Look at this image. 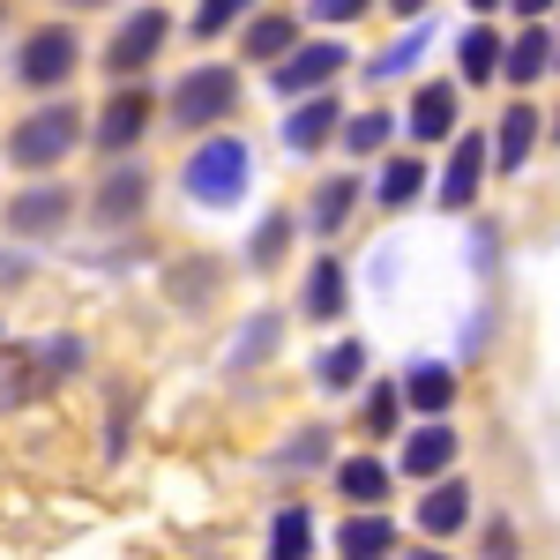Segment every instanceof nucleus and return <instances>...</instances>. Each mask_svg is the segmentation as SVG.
Returning <instances> with one entry per match:
<instances>
[{
    "mask_svg": "<svg viewBox=\"0 0 560 560\" xmlns=\"http://www.w3.org/2000/svg\"><path fill=\"white\" fill-rule=\"evenodd\" d=\"M419 187H427V165H419V158H388L382 179H374V202H382V210H411Z\"/></svg>",
    "mask_w": 560,
    "mask_h": 560,
    "instance_id": "18",
    "label": "nucleus"
},
{
    "mask_svg": "<svg viewBox=\"0 0 560 560\" xmlns=\"http://www.w3.org/2000/svg\"><path fill=\"white\" fill-rule=\"evenodd\" d=\"M388 546H396V530H388V516H374V509L345 516V530H337V553L345 560H388Z\"/></svg>",
    "mask_w": 560,
    "mask_h": 560,
    "instance_id": "15",
    "label": "nucleus"
},
{
    "mask_svg": "<svg viewBox=\"0 0 560 560\" xmlns=\"http://www.w3.org/2000/svg\"><path fill=\"white\" fill-rule=\"evenodd\" d=\"M456 68H464L471 83H486V75H501V68H509V45H501V31H486V23H471V31L456 38Z\"/></svg>",
    "mask_w": 560,
    "mask_h": 560,
    "instance_id": "16",
    "label": "nucleus"
},
{
    "mask_svg": "<svg viewBox=\"0 0 560 560\" xmlns=\"http://www.w3.org/2000/svg\"><path fill=\"white\" fill-rule=\"evenodd\" d=\"M247 173H255L247 142H240V135H210V142H202V150L187 158L179 187H187L195 202H210V210H232V202L247 195Z\"/></svg>",
    "mask_w": 560,
    "mask_h": 560,
    "instance_id": "1",
    "label": "nucleus"
},
{
    "mask_svg": "<svg viewBox=\"0 0 560 560\" xmlns=\"http://www.w3.org/2000/svg\"><path fill=\"white\" fill-rule=\"evenodd\" d=\"M448 135H456V90L427 83L411 97V142H448Z\"/></svg>",
    "mask_w": 560,
    "mask_h": 560,
    "instance_id": "14",
    "label": "nucleus"
},
{
    "mask_svg": "<svg viewBox=\"0 0 560 560\" xmlns=\"http://www.w3.org/2000/svg\"><path fill=\"white\" fill-rule=\"evenodd\" d=\"M509 8H516L523 23H538V15H546V8H553V0H509Z\"/></svg>",
    "mask_w": 560,
    "mask_h": 560,
    "instance_id": "36",
    "label": "nucleus"
},
{
    "mask_svg": "<svg viewBox=\"0 0 560 560\" xmlns=\"http://www.w3.org/2000/svg\"><path fill=\"white\" fill-rule=\"evenodd\" d=\"M284 456H292V464H314V456H322V433H300V441H292Z\"/></svg>",
    "mask_w": 560,
    "mask_h": 560,
    "instance_id": "35",
    "label": "nucleus"
},
{
    "mask_svg": "<svg viewBox=\"0 0 560 560\" xmlns=\"http://www.w3.org/2000/svg\"><path fill=\"white\" fill-rule=\"evenodd\" d=\"M68 210H75V202H68V187H60V179H52V187H23V195L8 202V232H23V240L60 232V224H68Z\"/></svg>",
    "mask_w": 560,
    "mask_h": 560,
    "instance_id": "8",
    "label": "nucleus"
},
{
    "mask_svg": "<svg viewBox=\"0 0 560 560\" xmlns=\"http://www.w3.org/2000/svg\"><path fill=\"white\" fill-rule=\"evenodd\" d=\"M366 8H374V0H314L306 15H314V23H359Z\"/></svg>",
    "mask_w": 560,
    "mask_h": 560,
    "instance_id": "33",
    "label": "nucleus"
},
{
    "mask_svg": "<svg viewBox=\"0 0 560 560\" xmlns=\"http://www.w3.org/2000/svg\"><path fill=\"white\" fill-rule=\"evenodd\" d=\"M396 396H404V388H374V396H366V433L396 427Z\"/></svg>",
    "mask_w": 560,
    "mask_h": 560,
    "instance_id": "32",
    "label": "nucleus"
},
{
    "mask_svg": "<svg viewBox=\"0 0 560 560\" xmlns=\"http://www.w3.org/2000/svg\"><path fill=\"white\" fill-rule=\"evenodd\" d=\"M337 128H345V120H337V97H329V90H322V97H300V105L284 113V150H292V158H314Z\"/></svg>",
    "mask_w": 560,
    "mask_h": 560,
    "instance_id": "9",
    "label": "nucleus"
},
{
    "mask_svg": "<svg viewBox=\"0 0 560 560\" xmlns=\"http://www.w3.org/2000/svg\"><path fill=\"white\" fill-rule=\"evenodd\" d=\"M306 314H314V322H337V314H345V261H314V269H306Z\"/></svg>",
    "mask_w": 560,
    "mask_h": 560,
    "instance_id": "21",
    "label": "nucleus"
},
{
    "mask_svg": "<svg viewBox=\"0 0 560 560\" xmlns=\"http://www.w3.org/2000/svg\"><path fill=\"white\" fill-rule=\"evenodd\" d=\"M0 15H8V0H0Z\"/></svg>",
    "mask_w": 560,
    "mask_h": 560,
    "instance_id": "41",
    "label": "nucleus"
},
{
    "mask_svg": "<svg viewBox=\"0 0 560 560\" xmlns=\"http://www.w3.org/2000/svg\"><path fill=\"white\" fill-rule=\"evenodd\" d=\"M75 60H83L75 31L45 23V31H31V38H23V52H15V75H23L31 90H60L68 75H75Z\"/></svg>",
    "mask_w": 560,
    "mask_h": 560,
    "instance_id": "4",
    "label": "nucleus"
},
{
    "mask_svg": "<svg viewBox=\"0 0 560 560\" xmlns=\"http://www.w3.org/2000/svg\"><path fill=\"white\" fill-rule=\"evenodd\" d=\"M411 560H448V553H427V546H419V553H411Z\"/></svg>",
    "mask_w": 560,
    "mask_h": 560,
    "instance_id": "38",
    "label": "nucleus"
},
{
    "mask_svg": "<svg viewBox=\"0 0 560 560\" xmlns=\"http://www.w3.org/2000/svg\"><path fill=\"white\" fill-rule=\"evenodd\" d=\"M165 31H173V15H165V8H135L128 23L113 31V45H105V75H142V68L158 60Z\"/></svg>",
    "mask_w": 560,
    "mask_h": 560,
    "instance_id": "6",
    "label": "nucleus"
},
{
    "mask_svg": "<svg viewBox=\"0 0 560 560\" xmlns=\"http://www.w3.org/2000/svg\"><path fill=\"white\" fill-rule=\"evenodd\" d=\"M142 128H150V97H142V90H113L105 113H97V150H105V158H113V150H135Z\"/></svg>",
    "mask_w": 560,
    "mask_h": 560,
    "instance_id": "7",
    "label": "nucleus"
},
{
    "mask_svg": "<svg viewBox=\"0 0 560 560\" xmlns=\"http://www.w3.org/2000/svg\"><path fill=\"white\" fill-rule=\"evenodd\" d=\"M486 560H516V530L509 523H486Z\"/></svg>",
    "mask_w": 560,
    "mask_h": 560,
    "instance_id": "34",
    "label": "nucleus"
},
{
    "mask_svg": "<svg viewBox=\"0 0 560 560\" xmlns=\"http://www.w3.org/2000/svg\"><path fill=\"white\" fill-rule=\"evenodd\" d=\"M388 135H396V120H388V113H359V120H345V150H351V158H374Z\"/></svg>",
    "mask_w": 560,
    "mask_h": 560,
    "instance_id": "26",
    "label": "nucleus"
},
{
    "mask_svg": "<svg viewBox=\"0 0 560 560\" xmlns=\"http://www.w3.org/2000/svg\"><path fill=\"white\" fill-rule=\"evenodd\" d=\"M345 60H351L345 45H300L292 60H277V68H269V90H277L284 105H292V97H322V90L345 75Z\"/></svg>",
    "mask_w": 560,
    "mask_h": 560,
    "instance_id": "5",
    "label": "nucleus"
},
{
    "mask_svg": "<svg viewBox=\"0 0 560 560\" xmlns=\"http://www.w3.org/2000/svg\"><path fill=\"white\" fill-rule=\"evenodd\" d=\"M75 142H83V113L52 97V105H38V113H31V120H15V135H8V158H15L23 173H52V165H60Z\"/></svg>",
    "mask_w": 560,
    "mask_h": 560,
    "instance_id": "2",
    "label": "nucleus"
},
{
    "mask_svg": "<svg viewBox=\"0 0 560 560\" xmlns=\"http://www.w3.org/2000/svg\"><path fill=\"white\" fill-rule=\"evenodd\" d=\"M478 179H486V135L456 142V158H448V173H441V210H471Z\"/></svg>",
    "mask_w": 560,
    "mask_h": 560,
    "instance_id": "11",
    "label": "nucleus"
},
{
    "mask_svg": "<svg viewBox=\"0 0 560 560\" xmlns=\"http://www.w3.org/2000/svg\"><path fill=\"white\" fill-rule=\"evenodd\" d=\"M538 128H546V120H538V105H509V113H501V135H493V165H501V173H523Z\"/></svg>",
    "mask_w": 560,
    "mask_h": 560,
    "instance_id": "12",
    "label": "nucleus"
},
{
    "mask_svg": "<svg viewBox=\"0 0 560 560\" xmlns=\"http://www.w3.org/2000/svg\"><path fill=\"white\" fill-rule=\"evenodd\" d=\"M240 105V75L232 68H187L173 83V128H217Z\"/></svg>",
    "mask_w": 560,
    "mask_h": 560,
    "instance_id": "3",
    "label": "nucleus"
},
{
    "mask_svg": "<svg viewBox=\"0 0 560 560\" xmlns=\"http://www.w3.org/2000/svg\"><path fill=\"white\" fill-rule=\"evenodd\" d=\"M306 553H314L306 509H277V523H269V560H306Z\"/></svg>",
    "mask_w": 560,
    "mask_h": 560,
    "instance_id": "24",
    "label": "nucleus"
},
{
    "mask_svg": "<svg viewBox=\"0 0 560 560\" xmlns=\"http://www.w3.org/2000/svg\"><path fill=\"white\" fill-rule=\"evenodd\" d=\"M471 8H501V0H471Z\"/></svg>",
    "mask_w": 560,
    "mask_h": 560,
    "instance_id": "40",
    "label": "nucleus"
},
{
    "mask_svg": "<svg viewBox=\"0 0 560 560\" xmlns=\"http://www.w3.org/2000/svg\"><path fill=\"white\" fill-rule=\"evenodd\" d=\"M419 52H427V23H411V31H404V38L388 45L382 60H374V75H404V68H411V60H419Z\"/></svg>",
    "mask_w": 560,
    "mask_h": 560,
    "instance_id": "29",
    "label": "nucleus"
},
{
    "mask_svg": "<svg viewBox=\"0 0 560 560\" xmlns=\"http://www.w3.org/2000/svg\"><path fill=\"white\" fill-rule=\"evenodd\" d=\"M404 404H411V411H427V419H441V411H448V404H456V374H448V366H411V374H404Z\"/></svg>",
    "mask_w": 560,
    "mask_h": 560,
    "instance_id": "17",
    "label": "nucleus"
},
{
    "mask_svg": "<svg viewBox=\"0 0 560 560\" xmlns=\"http://www.w3.org/2000/svg\"><path fill=\"white\" fill-rule=\"evenodd\" d=\"M300 52V23L292 15H255L247 23V60H292Z\"/></svg>",
    "mask_w": 560,
    "mask_h": 560,
    "instance_id": "20",
    "label": "nucleus"
},
{
    "mask_svg": "<svg viewBox=\"0 0 560 560\" xmlns=\"http://www.w3.org/2000/svg\"><path fill=\"white\" fill-rule=\"evenodd\" d=\"M448 464H456V427H441V419L411 427V441H404V478H441Z\"/></svg>",
    "mask_w": 560,
    "mask_h": 560,
    "instance_id": "10",
    "label": "nucleus"
},
{
    "mask_svg": "<svg viewBox=\"0 0 560 560\" xmlns=\"http://www.w3.org/2000/svg\"><path fill=\"white\" fill-rule=\"evenodd\" d=\"M351 202H359V179H351V173L322 179V195H314V232H345Z\"/></svg>",
    "mask_w": 560,
    "mask_h": 560,
    "instance_id": "25",
    "label": "nucleus"
},
{
    "mask_svg": "<svg viewBox=\"0 0 560 560\" xmlns=\"http://www.w3.org/2000/svg\"><path fill=\"white\" fill-rule=\"evenodd\" d=\"M240 15H255V0H202L195 8V38H224Z\"/></svg>",
    "mask_w": 560,
    "mask_h": 560,
    "instance_id": "28",
    "label": "nucleus"
},
{
    "mask_svg": "<svg viewBox=\"0 0 560 560\" xmlns=\"http://www.w3.org/2000/svg\"><path fill=\"white\" fill-rule=\"evenodd\" d=\"M546 68H560V38H553V31H538V23H530V31H523V38L509 45V68H501V75L530 90L538 75H546Z\"/></svg>",
    "mask_w": 560,
    "mask_h": 560,
    "instance_id": "13",
    "label": "nucleus"
},
{
    "mask_svg": "<svg viewBox=\"0 0 560 560\" xmlns=\"http://www.w3.org/2000/svg\"><path fill=\"white\" fill-rule=\"evenodd\" d=\"M269 345H277V314H255V322H247V337L232 345V366H255Z\"/></svg>",
    "mask_w": 560,
    "mask_h": 560,
    "instance_id": "31",
    "label": "nucleus"
},
{
    "mask_svg": "<svg viewBox=\"0 0 560 560\" xmlns=\"http://www.w3.org/2000/svg\"><path fill=\"white\" fill-rule=\"evenodd\" d=\"M553 135H560V120H553Z\"/></svg>",
    "mask_w": 560,
    "mask_h": 560,
    "instance_id": "42",
    "label": "nucleus"
},
{
    "mask_svg": "<svg viewBox=\"0 0 560 560\" xmlns=\"http://www.w3.org/2000/svg\"><path fill=\"white\" fill-rule=\"evenodd\" d=\"M366 374V345H329L322 351V388H351Z\"/></svg>",
    "mask_w": 560,
    "mask_h": 560,
    "instance_id": "27",
    "label": "nucleus"
},
{
    "mask_svg": "<svg viewBox=\"0 0 560 560\" xmlns=\"http://www.w3.org/2000/svg\"><path fill=\"white\" fill-rule=\"evenodd\" d=\"M388 8H396V15H419V8H427V0H388Z\"/></svg>",
    "mask_w": 560,
    "mask_h": 560,
    "instance_id": "37",
    "label": "nucleus"
},
{
    "mask_svg": "<svg viewBox=\"0 0 560 560\" xmlns=\"http://www.w3.org/2000/svg\"><path fill=\"white\" fill-rule=\"evenodd\" d=\"M419 523H427L433 538L464 530V523H471V486H433L427 501H419Z\"/></svg>",
    "mask_w": 560,
    "mask_h": 560,
    "instance_id": "19",
    "label": "nucleus"
},
{
    "mask_svg": "<svg viewBox=\"0 0 560 560\" xmlns=\"http://www.w3.org/2000/svg\"><path fill=\"white\" fill-rule=\"evenodd\" d=\"M337 493L359 501V509H374V501L388 493V471L374 464V456H351V464H337Z\"/></svg>",
    "mask_w": 560,
    "mask_h": 560,
    "instance_id": "23",
    "label": "nucleus"
},
{
    "mask_svg": "<svg viewBox=\"0 0 560 560\" xmlns=\"http://www.w3.org/2000/svg\"><path fill=\"white\" fill-rule=\"evenodd\" d=\"M68 8H105V0H68Z\"/></svg>",
    "mask_w": 560,
    "mask_h": 560,
    "instance_id": "39",
    "label": "nucleus"
},
{
    "mask_svg": "<svg viewBox=\"0 0 560 560\" xmlns=\"http://www.w3.org/2000/svg\"><path fill=\"white\" fill-rule=\"evenodd\" d=\"M284 232H292V217H284V210L261 217V232H255V247H247V261H255V269H269V261L284 255Z\"/></svg>",
    "mask_w": 560,
    "mask_h": 560,
    "instance_id": "30",
    "label": "nucleus"
},
{
    "mask_svg": "<svg viewBox=\"0 0 560 560\" xmlns=\"http://www.w3.org/2000/svg\"><path fill=\"white\" fill-rule=\"evenodd\" d=\"M142 187H150V179L135 173V165L105 173V187H97V217H105V224H128V217L142 210Z\"/></svg>",
    "mask_w": 560,
    "mask_h": 560,
    "instance_id": "22",
    "label": "nucleus"
}]
</instances>
